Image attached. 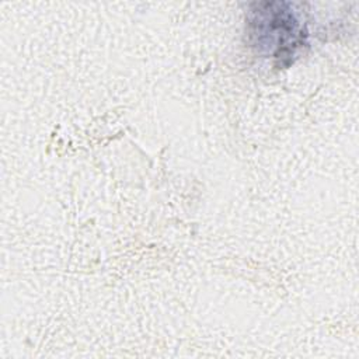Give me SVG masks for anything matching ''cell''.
Segmentation results:
<instances>
[{
  "label": "cell",
  "mask_w": 359,
  "mask_h": 359,
  "mask_svg": "<svg viewBox=\"0 0 359 359\" xmlns=\"http://www.w3.org/2000/svg\"><path fill=\"white\" fill-rule=\"evenodd\" d=\"M248 27L252 46L276 59L294 55L306 35L292 4L286 1L254 3Z\"/></svg>",
  "instance_id": "obj_1"
}]
</instances>
